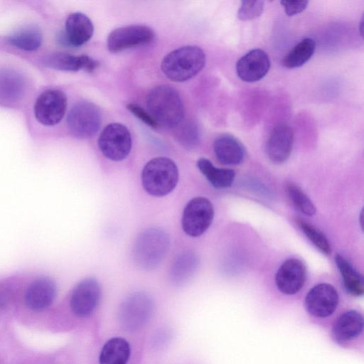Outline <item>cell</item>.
I'll use <instances>...</instances> for the list:
<instances>
[{
    "label": "cell",
    "mask_w": 364,
    "mask_h": 364,
    "mask_svg": "<svg viewBox=\"0 0 364 364\" xmlns=\"http://www.w3.org/2000/svg\"><path fill=\"white\" fill-rule=\"evenodd\" d=\"M287 192L295 208L303 214L311 216L316 208L308 196L296 184L289 182L287 184Z\"/></svg>",
    "instance_id": "27"
},
{
    "label": "cell",
    "mask_w": 364,
    "mask_h": 364,
    "mask_svg": "<svg viewBox=\"0 0 364 364\" xmlns=\"http://www.w3.org/2000/svg\"><path fill=\"white\" fill-rule=\"evenodd\" d=\"M148 112L158 123L167 128L179 125L184 117V107L178 92L161 85L150 90L146 97Z\"/></svg>",
    "instance_id": "1"
},
{
    "label": "cell",
    "mask_w": 364,
    "mask_h": 364,
    "mask_svg": "<svg viewBox=\"0 0 364 364\" xmlns=\"http://www.w3.org/2000/svg\"><path fill=\"white\" fill-rule=\"evenodd\" d=\"M152 311L153 301L149 295L143 292L132 294L120 306V323L127 331H135L146 323Z\"/></svg>",
    "instance_id": "8"
},
{
    "label": "cell",
    "mask_w": 364,
    "mask_h": 364,
    "mask_svg": "<svg viewBox=\"0 0 364 364\" xmlns=\"http://www.w3.org/2000/svg\"><path fill=\"white\" fill-rule=\"evenodd\" d=\"M94 26L90 18L81 12L70 14L65 21V34L68 43L75 47L86 43L92 36Z\"/></svg>",
    "instance_id": "19"
},
{
    "label": "cell",
    "mask_w": 364,
    "mask_h": 364,
    "mask_svg": "<svg viewBox=\"0 0 364 364\" xmlns=\"http://www.w3.org/2000/svg\"><path fill=\"white\" fill-rule=\"evenodd\" d=\"M98 146L102 154L109 160L124 159L132 149V136L126 126L120 123L107 124L98 138Z\"/></svg>",
    "instance_id": "6"
},
{
    "label": "cell",
    "mask_w": 364,
    "mask_h": 364,
    "mask_svg": "<svg viewBox=\"0 0 364 364\" xmlns=\"http://www.w3.org/2000/svg\"><path fill=\"white\" fill-rule=\"evenodd\" d=\"M338 304V294L331 284H318L312 287L305 298V306L312 316L325 318L331 315Z\"/></svg>",
    "instance_id": "11"
},
{
    "label": "cell",
    "mask_w": 364,
    "mask_h": 364,
    "mask_svg": "<svg viewBox=\"0 0 364 364\" xmlns=\"http://www.w3.org/2000/svg\"><path fill=\"white\" fill-rule=\"evenodd\" d=\"M67 126L72 135L86 139L95 135L102 123V114L95 104L81 101L75 104L67 117Z\"/></svg>",
    "instance_id": "5"
},
{
    "label": "cell",
    "mask_w": 364,
    "mask_h": 364,
    "mask_svg": "<svg viewBox=\"0 0 364 364\" xmlns=\"http://www.w3.org/2000/svg\"><path fill=\"white\" fill-rule=\"evenodd\" d=\"M363 329L362 314L355 310H350L336 321L333 328V336L338 342H346L359 336Z\"/></svg>",
    "instance_id": "20"
},
{
    "label": "cell",
    "mask_w": 364,
    "mask_h": 364,
    "mask_svg": "<svg viewBox=\"0 0 364 364\" xmlns=\"http://www.w3.org/2000/svg\"><path fill=\"white\" fill-rule=\"evenodd\" d=\"M306 278L304 264L296 258L287 259L277 272L275 283L283 294L292 295L303 287Z\"/></svg>",
    "instance_id": "14"
},
{
    "label": "cell",
    "mask_w": 364,
    "mask_h": 364,
    "mask_svg": "<svg viewBox=\"0 0 364 364\" xmlns=\"http://www.w3.org/2000/svg\"><path fill=\"white\" fill-rule=\"evenodd\" d=\"M55 295L56 286L51 279L38 278L27 288L25 294V303L31 310L42 311L50 306Z\"/></svg>",
    "instance_id": "16"
},
{
    "label": "cell",
    "mask_w": 364,
    "mask_h": 364,
    "mask_svg": "<svg viewBox=\"0 0 364 364\" xmlns=\"http://www.w3.org/2000/svg\"><path fill=\"white\" fill-rule=\"evenodd\" d=\"M213 151L218 161L225 165H238L245 156L243 144L230 134H223L216 138L213 143Z\"/></svg>",
    "instance_id": "18"
},
{
    "label": "cell",
    "mask_w": 364,
    "mask_h": 364,
    "mask_svg": "<svg viewBox=\"0 0 364 364\" xmlns=\"http://www.w3.org/2000/svg\"><path fill=\"white\" fill-rule=\"evenodd\" d=\"M100 287L94 278H86L73 289L70 305L72 311L78 317L91 314L98 305L100 299Z\"/></svg>",
    "instance_id": "12"
},
{
    "label": "cell",
    "mask_w": 364,
    "mask_h": 364,
    "mask_svg": "<svg viewBox=\"0 0 364 364\" xmlns=\"http://www.w3.org/2000/svg\"><path fill=\"white\" fill-rule=\"evenodd\" d=\"M21 85L18 78L11 73L0 75V97L4 99H12L18 94Z\"/></svg>",
    "instance_id": "30"
},
{
    "label": "cell",
    "mask_w": 364,
    "mask_h": 364,
    "mask_svg": "<svg viewBox=\"0 0 364 364\" xmlns=\"http://www.w3.org/2000/svg\"><path fill=\"white\" fill-rule=\"evenodd\" d=\"M316 47L314 39L305 38L296 44L282 58V64L287 68H296L305 64L314 55Z\"/></svg>",
    "instance_id": "25"
},
{
    "label": "cell",
    "mask_w": 364,
    "mask_h": 364,
    "mask_svg": "<svg viewBox=\"0 0 364 364\" xmlns=\"http://www.w3.org/2000/svg\"><path fill=\"white\" fill-rule=\"evenodd\" d=\"M127 108L139 119H140L148 126L155 129L159 127L158 123L155 121L149 112L146 111L138 105L129 103L127 105Z\"/></svg>",
    "instance_id": "32"
},
{
    "label": "cell",
    "mask_w": 364,
    "mask_h": 364,
    "mask_svg": "<svg viewBox=\"0 0 364 364\" xmlns=\"http://www.w3.org/2000/svg\"><path fill=\"white\" fill-rule=\"evenodd\" d=\"M363 17H362V18H361V21H360V26H359V28H360V33L361 36L363 35Z\"/></svg>",
    "instance_id": "34"
},
{
    "label": "cell",
    "mask_w": 364,
    "mask_h": 364,
    "mask_svg": "<svg viewBox=\"0 0 364 364\" xmlns=\"http://www.w3.org/2000/svg\"><path fill=\"white\" fill-rule=\"evenodd\" d=\"M169 247L170 238L165 231L148 228L137 236L133 246V258L140 268L152 270L159 265Z\"/></svg>",
    "instance_id": "3"
},
{
    "label": "cell",
    "mask_w": 364,
    "mask_h": 364,
    "mask_svg": "<svg viewBox=\"0 0 364 364\" xmlns=\"http://www.w3.org/2000/svg\"><path fill=\"white\" fill-rule=\"evenodd\" d=\"M176 136L179 143L188 149L194 148L198 143V129L192 123H186L182 126Z\"/></svg>",
    "instance_id": "31"
},
{
    "label": "cell",
    "mask_w": 364,
    "mask_h": 364,
    "mask_svg": "<svg viewBox=\"0 0 364 364\" xmlns=\"http://www.w3.org/2000/svg\"><path fill=\"white\" fill-rule=\"evenodd\" d=\"M197 166L215 188H228L234 181L235 172L232 169L217 168L205 158L199 159L197 161Z\"/></svg>",
    "instance_id": "23"
},
{
    "label": "cell",
    "mask_w": 364,
    "mask_h": 364,
    "mask_svg": "<svg viewBox=\"0 0 364 364\" xmlns=\"http://www.w3.org/2000/svg\"><path fill=\"white\" fill-rule=\"evenodd\" d=\"M44 64L50 68L64 71H78L85 70L93 72L98 66V61L88 55H75L65 53H53L46 55Z\"/></svg>",
    "instance_id": "17"
},
{
    "label": "cell",
    "mask_w": 364,
    "mask_h": 364,
    "mask_svg": "<svg viewBox=\"0 0 364 364\" xmlns=\"http://www.w3.org/2000/svg\"><path fill=\"white\" fill-rule=\"evenodd\" d=\"M67 107V97L59 90L50 89L43 92L34 105L36 119L45 126H54L63 118Z\"/></svg>",
    "instance_id": "10"
},
{
    "label": "cell",
    "mask_w": 364,
    "mask_h": 364,
    "mask_svg": "<svg viewBox=\"0 0 364 364\" xmlns=\"http://www.w3.org/2000/svg\"><path fill=\"white\" fill-rule=\"evenodd\" d=\"M294 132L286 124L277 125L272 131L266 144L269 159L275 164L285 162L289 157L294 145Z\"/></svg>",
    "instance_id": "15"
},
{
    "label": "cell",
    "mask_w": 364,
    "mask_h": 364,
    "mask_svg": "<svg viewBox=\"0 0 364 364\" xmlns=\"http://www.w3.org/2000/svg\"><path fill=\"white\" fill-rule=\"evenodd\" d=\"M130 353V346L127 340L120 337L112 338L103 346L99 363L127 364Z\"/></svg>",
    "instance_id": "22"
},
{
    "label": "cell",
    "mask_w": 364,
    "mask_h": 364,
    "mask_svg": "<svg viewBox=\"0 0 364 364\" xmlns=\"http://www.w3.org/2000/svg\"><path fill=\"white\" fill-rule=\"evenodd\" d=\"M178 181V170L173 161L167 157H156L144 166L141 182L144 190L156 197L171 193Z\"/></svg>",
    "instance_id": "4"
},
{
    "label": "cell",
    "mask_w": 364,
    "mask_h": 364,
    "mask_svg": "<svg viewBox=\"0 0 364 364\" xmlns=\"http://www.w3.org/2000/svg\"><path fill=\"white\" fill-rule=\"evenodd\" d=\"M286 14L292 16L301 13L308 6V1H281Z\"/></svg>",
    "instance_id": "33"
},
{
    "label": "cell",
    "mask_w": 364,
    "mask_h": 364,
    "mask_svg": "<svg viewBox=\"0 0 364 364\" xmlns=\"http://www.w3.org/2000/svg\"><path fill=\"white\" fill-rule=\"evenodd\" d=\"M205 65V54L197 46H185L168 53L162 60L161 69L174 82H184L196 76Z\"/></svg>",
    "instance_id": "2"
},
{
    "label": "cell",
    "mask_w": 364,
    "mask_h": 364,
    "mask_svg": "<svg viewBox=\"0 0 364 364\" xmlns=\"http://www.w3.org/2000/svg\"><path fill=\"white\" fill-rule=\"evenodd\" d=\"M270 68V60L267 53L255 48L242 56L236 63L237 76L247 82L262 80Z\"/></svg>",
    "instance_id": "13"
},
{
    "label": "cell",
    "mask_w": 364,
    "mask_h": 364,
    "mask_svg": "<svg viewBox=\"0 0 364 364\" xmlns=\"http://www.w3.org/2000/svg\"><path fill=\"white\" fill-rule=\"evenodd\" d=\"M264 7V2L263 1H242L237 11V18L243 21L255 19L262 14Z\"/></svg>",
    "instance_id": "29"
},
{
    "label": "cell",
    "mask_w": 364,
    "mask_h": 364,
    "mask_svg": "<svg viewBox=\"0 0 364 364\" xmlns=\"http://www.w3.org/2000/svg\"><path fill=\"white\" fill-rule=\"evenodd\" d=\"M198 265L197 255L191 250H185L175 258L171 269L170 279L176 285L186 283L195 273Z\"/></svg>",
    "instance_id": "21"
},
{
    "label": "cell",
    "mask_w": 364,
    "mask_h": 364,
    "mask_svg": "<svg viewBox=\"0 0 364 364\" xmlns=\"http://www.w3.org/2000/svg\"><path fill=\"white\" fill-rule=\"evenodd\" d=\"M335 262L348 292L355 296H362L364 293L363 276L342 255L337 254L335 257Z\"/></svg>",
    "instance_id": "24"
},
{
    "label": "cell",
    "mask_w": 364,
    "mask_h": 364,
    "mask_svg": "<svg viewBox=\"0 0 364 364\" xmlns=\"http://www.w3.org/2000/svg\"><path fill=\"white\" fill-rule=\"evenodd\" d=\"M8 41L11 45L21 50H35L41 45L42 34L36 28L27 27L9 36Z\"/></svg>",
    "instance_id": "26"
},
{
    "label": "cell",
    "mask_w": 364,
    "mask_h": 364,
    "mask_svg": "<svg viewBox=\"0 0 364 364\" xmlns=\"http://www.w3.org/2000/svg\"><path fill=\"white\" fill-rule=\"evenodd\" d=\"M155 37L154 31L144 25H129L113 30L108 36L107 46L111 53L151 43Z\"/></svg>",
    "instance_id": "9"
},
{
    "label": "cell",
    "mask_w": 364,
    "mask_h": 364,
    "mask_svg": "<svg viewBox=\"0 0 364 364\" xmlns=\"http://www.w3.org/2000/svg\"><path fill=\"white\" fill-rule=\"evenodd\" d=\"M213 217V206L208 198L200 196L193 198L184 208L182 228L188 235L198 237L208 229Z\"/></svg>",
    "instance_id": "7"
},
{
    "label": "cell",
    "mask_w": 364,
    "mask_h": 364,
    "mask_svg": "<svg viewBox=\"0 0 364 364\" xmlns=\"http://www.w3.org/2000/svg\"><path fill=\"white\" fill-rule=\"evenodd\" d=\"M296 223L306 237L326 255L331 252V245L325 235L312 224L301 218H296Z\"/></svg>",
    "instance_id": "28"
}]
</instances>
